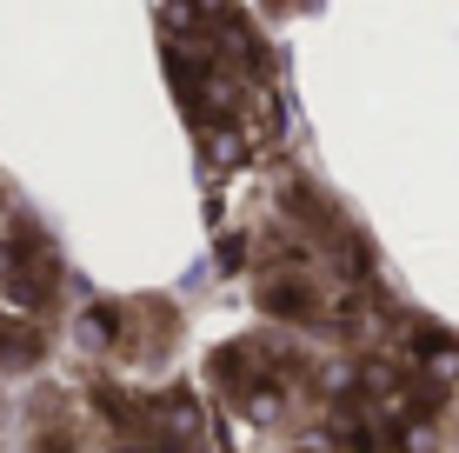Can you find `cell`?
<instances>
[{
  "label": "cell",
  "instance_id": "obj_1",
  "mask_svg": "<svg viewBox=\"0 0 459 453\" xmlns=\"http://www.w3.org/2000/svg\"><path fill=\"white\" fill-rule=\"evenodd\" d=\"M34 353H40V340L27 334L21 320H7V314H0V361H13V367H21V361H34Z\"/></svg>",
  "mask_w": 459,
  "mask_h": 453
}]
</instances>
